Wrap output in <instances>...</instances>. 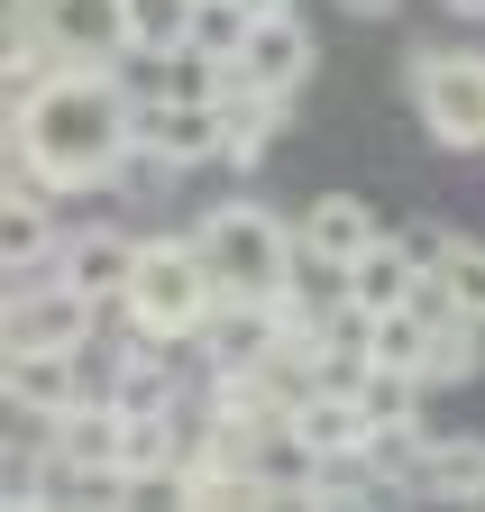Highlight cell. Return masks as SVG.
Wrapping results in <instances>:
<instances>
[{"mask_svg": "<svg viewBox=\"0 0 485 512\" xmlns=\"http://www.w3.org/2000/svg\"><path fill=\"white\" fill-rule=\"evenodd\" d=\"M138 147V92L119 64H65L37 101L10 110V156H28L55 192H110Z\"/></svg>", "mask_w": 485, "mask_h": 512, "instance_id": "cell-1", "label": "cell"}, {"mask_svg": "<svg viewBox=\"0 0 485 512\" xmlns=\"http://www.w3.org/2000/svg\"><path fill=\"white\" fill-rule=\"evenodd\" d=\"M211 311H220V284L202 266V247L193 238H147L129 293H119V320H129L138 339H156V348H184V339L211 330Z\"/></svg>", "mask_w": 485, "mask_h": 512, "instance_id": "cell-2", "label": "cell"}, {"mask_svg": "<svg viewBox=\"0 0 485 512\" xmlns=\"http://www.w3.org/2000/svg\"><path fill=\"white\" fill-rule=\"evenodd\" d=\"M193 247H202L211 284L220 293H248V302H275L293 284V266H302V229H284L266 202H220V211H202Z\"/></svg>", "mask_w": 485, "mask_h": 512, "instance_id": "cell-3", "label": "cell"}, {"mask_svg": "<svg viewBox=\"0 0 485 512\" xmlns=\"http://www.w3.org/2000/svg\"><path fill=\"white\" fill-rule=\"evenodd\" d=\"M403 83H412V110H421V128H431L440 147H458V156H476V147H485V55H458V46H412Z\"/></svg>", "mask_w": 485, "mask_h": 512, "instance_id": "cell-4", "label": "cell"}, {"mask_svg": "<svg viewBox=\"0 0 485 512\" xmlns=\"http://www.w3.org/2000/svg\"><path fill=\"white\" fill-rule=\"evenodd\" d=\"M138 19H147L138 0H37L10 28H46L74 64H129L138 55Z\"/></svg>", "mask_w": 485, "mask_h": 512, "instance_id": "cell-5", "label": "cell"}, {"mask_svg": "<svg viewBox=\"0 0 485 512\" xmlns=\"http://www.w3.org/2000/svg\"><path fill=\"white\" fill-rule=\"evenodd\" d=\"M138 156H156L165 174L184 165H211L220 156V101H165V92H138Z\"/></svg>", "mask_w": 485, "mask_h": 512, "instance_id": "cell-6", "label": "cell"}, {"mask_svg": "<svg viewBox=\"0 0 485 512\" xmlns=\"http://www.w3.org/2000/svg\"><path fill=\"white\" fill-rule=\"evenodd\" d=\"M92 320H101V302L55 275V284H37V293H28V284L10 293V330H0V339H10V348H83Z\"/></svg>", "mask_w": 485, "mask_h": 512, "instance_id": "cell-7", "label": "cell"}, {"mask_svg": "<svg viewBox=\"0 0 485 512\" xmlns=\"http://www.w3.org/2000/svg\"><path fill=\"white\" fill-rule=\"evenodd\" d=\"M0 394H10L19 412H37V421H65L83 403V348H10Z\"/></svg>", "mask_w": 485, "mask_h": 512, "instance_id": "cell-8", "label": "cell"}, {"mask_svg": "<svg viewBox=\"0 0 485 512\" xmlns=\"http://www.w3.org/2000/svg\"><path fill=\"white\" fill-rule=\"evenodd\" d=\"M46 467L65 476H119V403L83 394L65 421H46Z\"/></svg>", "mask_w": 485, "mask_h": 512, "instance_id": "cell-9", "label": "cell"}, {"mask_svg": "<svg viewBox=\"0 0 485 512\" xmlns=\"http://www.w3.org/2000/svg\"><path fill=\"white\" fill-rule=\"evenodd\" d=\"M138 247H147V238H129V229H83V238L55 247V275L110 311L119 293H129V275H138Z\"/></svg>", "mask_w": 485, "mask_h": 512, "instance_id": "cell-10", "label": "cell"}, {"mask_svg": "<svg viewBox=\"0 0 485 512\" xmlns=\"http://www.w3.org/2000/svg\"><path fill=\"white\" fill-rule=\"evenodd\" d=\"M376 238H385V229H376V211L357 202V192H321V202L302 211V256H312V266H330V275H348Z\"/></svg>", "mask_w": 485, "mask_h": 512, "instance_id": "cell-11", "label": "cell"}, {"mask_svg": "<svg viewBox=\"0 0 485 512\" xmlns=\"http://www.w3.org/2000/svg\"><path fill=\"white\" fill-rule=\"evenodd\" d=\"M284 439H293V458H339V448H367V403L357 394H302L284 412Z\"/></svg>", "mask_w": 485, "mask_h": 512, "instance_id": "cell-12", "label": "cell"}, {"mask_svg": "<svg viewBox=\"0 0 485 512\" xmlns=\"http://www.w3.org/2000/svg\"><path fill=\"white\" fill-rule=\"evenodd\" d=\"M202 348H211V366H266V357L284 348V320H275V302H248V293H220V311H211Z\"/></svg>", "mask_w": 485, "mask_h": 512, "instance_id": "cell-13", "label": "cell"}, {"mask_svg": "<svg viewBox=\"0 0 485 512\" xmlns=\"http://www.w3.org/2000/svg\"><path fill=\"white\" fill-rule=\"evenodd\" d=\"M312 64H321V46H312V28H302L293 10H275V19H257V37H248V74L266 83V92H302L312 83Z\"/></svg>", "mask_w": 485, "mask_h": 512, "instance_id": "cell-14", "label": "cell"}, {"mask_svg": "<svg viewBox=\"0 0 485 512\" xmlns=\"http://www.w3.org/2000/svg\"><path fill=\"white\" fill-rule=\"evenodd\" d=\"M431 320H485V247L476 238H458L449 256H440V275H421V293H412Z\"/></svg>", "mask_w": 485, "mask_h": 512, "instance_id": "cell-15", "label": "cell"}, {"mask_svg": "<svg viewBox=\"0 0 485 512\" xmlns=\"http://www.w3.org/2000/svg\"><path fill=\"white\" fill-rule=\"evenodd\" d=\"M339 293L357 302V311H403L412 293H421V266H412V256L394 247V238H376L367 256H357V266L339 275Z\"/></svg>", "mask_w": 485, "mask_h": 512, "instance_id": "cell-16", "label": "cell"}, {"mask_svg": "<svg viewBox=\"0 0 485 512\" xmlns=\"http://www.w3.org/2000/svg\"><path fill=\"white\" fill-rule=\"evenodd\" d=\"M275 128H284V92H266V83L229 92V101H220V156H229V165H257V156L275 147Z\"/></svg>", "mask_w": 485, "mask_h": 512, "instance_id": "cell-17", "label": "cell"}, {"mask_svg": "<svg viewBox=\"0 0 485 512\" xmlns=\"http://www.w3.org/2000/svg\"><path fill=\"white\" fill-rule=\"evenodd\" d=\"M421 503H485V439H431Z\"/></svg>", "mask_w": 485, "mask_h": 512, "instance_id": "cell-18", "label": "cell"}, {"mask_svg": "<svg viewBox=\"0 0 485 512\" xmlns=\"http://www.w3.org/2000/svg\"><path fill=\"white\" fill-rule=\"evenodd\" d=\"M431 339H440V320L421 311V302H403V311H367V357L376 366H431Z\"/></svg>", "mask_w": 485, "mask_h": 512, "instance_id": "cell-19", "label": "cell"}, {"mask_svg": "<svg viewBox=\"0 0 485 512\" xmlns=\"http://www.w3.org/2000/svg\"><path fill=\"white\" fill-rule=\"evenodd\" d=\"M421 458H431V430H421V412H412V421H376V430H367V467H376L394 494H421Z\"/></svg>", "mask_w": 485, "mask_h": 512, "instance_id": "cell-20", "label": "cell"}, {"mask_svg": "<svg viewBox=\"0 0 485 512\" xmlns=\"http://www.w3.org/2000/svg\"><path fill=\"white\" fill-rule=\"evenodd\" d=\"M138 467H184L174 403H165V412H119V476H138Z\"/></svg>", "mask_w": 485, "mask_h": 512, "instance_id": "cell-21", "label": "cell"}, {"mask_svg": "<svg viewBox=\"0 0 485 512\" xmlns=\"http://www.w3.org/2000/svg\"><path fill=\"white\" fill-rule=\"evenodd\" d=\"M55 247H65V238H55L46 202H10V211H0V256H10V275H28L37 256L55 266Z\"/></svg>", "mask_w": 485, "mask_h": 512, "instance_id": "cell-22", "label": "cell"}, {"mask_svg": "<svg viewBox=\"0 0 485 512\" xmlns=\"http://www.w3.org/2000/svg\"><path fill=\"white\" fill-rule=\"evenodd\" d=\"M421 394H431V384H421L412 366H367V384H357V403H367V430H376V421H412V412H421Z\"/></svg>", "mask_w": 485, "mask_h": 512, "instance_id": "cell-23", "label": "cell"}, {"mask_svg": "<svg viewBox=\"0 0 485 512\" xmlns=\"http://www.w3.org/2000/svg\"><path fill=\"white\" fill-rule=\"evenodd\" d=\"M485 320H440V339H431V366H421V384H458V375H476L485 366Z\"/></svg>", "mask_w": 485, "mask_h": 512, "instance_id": "cell-24", "label": "cell"}, {"mask_svg": "<svg viewBox=\"0 0 485 512\" xmlns=\"http://www.w3.org/2000/svg\"><path fill=\"white\" fill-rule=\"evenodd\" d=\"M394 247L412 256V266H421V275H440V256L458 247V229H440V220H403V229H394Z\"/></svg>", "mask_w": 485, "mask_h": 512, "instance_id": "cell-25", "label": "cell"}, {"mask_svg": "<svg viewBox=\"0 0 485 512\" xmlns=\"http://www.w3.org/2000/svg\"><path fill=\"white\" fill-rule=\"evenodd\" d=\"M10 512H65V503H46L37 485H10Z\"/></svg>", "mask_w": 485, "mask_h": 512, "instance_id": "cell-26", "label": "cell"}, {"mask_svg": "<svg viewBox=\"0 0 485 512\" xmlns=\"http://www.w3.org/2000/svg\"><path fill=\"white\" fill-rule=\"evenodd\" d=\"M339 10H348V19H394L403 0H339Z\"/></svg>", "mask_w": 485, "mask_h": 512, "instance_id": "cell-27", "label": "cell"}, {"mask_svg": "<svg viewBox=\"0 0 485 512\" xmlns=\"http://www.w3.org/2000/svg\"><path fill=\"white\" fill-rule=\"evenodd\" d=\"M248 10H257V19H275V10H293V0H248Z\"/></svg>", "mask_w": 485, "mask_h": 512, "instance_id": "cell-28", "label": "cell"}, {"mask_svg": "<svg viewBox=\"0 0 485 512\" xmlns=\"http://www.w3.org/2000/svg\"><path fill=\"white\" fill-rule=\"evenodd\" d=\"M449 10H458V19H485V0H449Z\"/></svg>", "mask_w": 485, "mask_h": 512, "instance_id": "cell-29", "label": "cell"}, {"mask_svg": "<svg viewBox=\"0 0 485 512\" xmlns=\"http://www.w3.org/2000/svg\"><path fill=\"white\" fill-rule=\"evenodd\" d=\"M184 10H193V0H184Z\"/></svg>", "mask_w": 485, "mask_h": 512, "instance_id": "cell-30", "label": "cell"}]
</instances>
